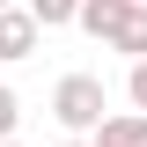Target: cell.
Listing matches in <instances>:
<instances>
[{
    "mask_svg": "<svg viewBox=\"0 0 147 147\" xmlns=\"http://www.w3.org/2000/svg\"><path fill=\"white\" fill-rule=\"evenodd\" d=\"M88 30L96 37H118L125 52H147V15L125 7V0H88Z\"/></svg>",
    "mask_w": 147,
    "mask_h": 147,
    "instance_id": "obj_1",
    "label": "cell"
},
{
    "mask_svg": "<svg viewBox=\"0 0 147 147\" xmlns=\"http://www.w3.org/2000/svg\"><path fill=\"white\" fill-rule=\"evenodd\" d=\"M59 118H66V125H96V118H103V81L66 74V81H59Z\"/></svg>",
    "mask_w": 147,
    "mask_h": 147,
    "instance_id": "obj_2",
    "label": "cell"
},
{
    "mask_svg": "<svg viewBox=\"0 0 147 147\" xmlns=\"http://www.w3.org/2000/svg\"><path fill=\"white\" fill-rule=\"evenodd\" d=\"M103 147H147V118H118V125H103Z\"/></svg>",
    "mask_w": 147,
    "mask_h": 147,
    "instance_id": "obj_3",
    "label": "cell"
},
{
    "mask_svg": "<svg viewBox=\"0 0 147 147\" xmlns=\"http://www.w3.org/2000/svg\"><path fill=\"white\" fill-rule=\"evenodd\" d=\"M30 15H0V52H30Z\"/></svg>",
    "mask_w": 147,
    "mask_h": 147,
    "instance_id": "obj_4",
    "label": "cell"
},
{
    "mask_svg": "<svg viewBox=\"0 0 147 147\" xmlns=\"http://www.w3.org/2000/svg\"><path fill=\"white\" fill-rule=\"evenodd\" d=\"M37 15H44V22H59V15H74V0H37Z\"/></svg>",
    "mask_w": 147,
    "mask_h": 147,
    "instance_id": "obj_5",
    "label": "cell"
},
{
    "mask_svg": "<svg viewBox=\"0 0 147 147\" xmlns=\"http://www.w3.org/2000/svg\"><path fill=\"white\" fill-rule=\"evenodd\" d=\"M7 125H15V96L0 88V132H7Z\"/></svg>",
    "mask_w": 147,
    "mask_h": 147,
    "instance_id": "obj_6",
    "label": "cell"
},
{
    "mask_svg": "<svg viewBox=\"0 0 147 147\" xmlns=\"http://www.w3.org/2000/svg\"><path fill=\"white\" fill-rule=\"evenodd\" d=\"M132 96H140V103H147V66H140V74H132Z\"/></svg>",
    "mask_w": 147,
    "mask_h": 147,
    "instance_id": "obj_7",
    "label": "cell"
}]
</instances>
